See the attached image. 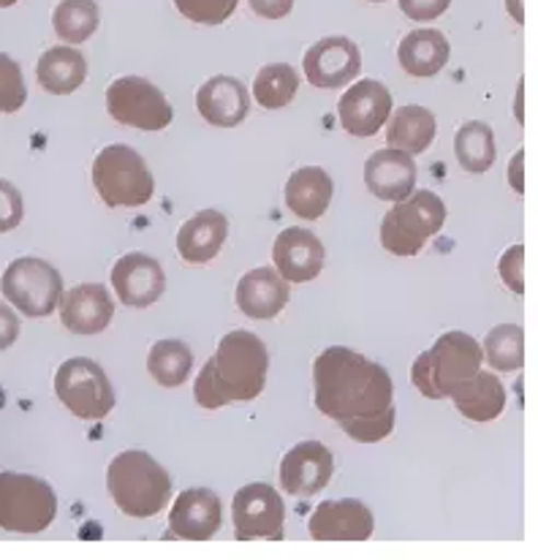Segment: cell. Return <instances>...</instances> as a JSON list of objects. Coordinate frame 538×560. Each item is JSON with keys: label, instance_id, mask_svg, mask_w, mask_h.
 <instances>
[{"label": "cell", "instance_id": "6da1fadb", "mask_svg": "<svg viewBox=\"0 0 538 560\" xmlns=\"http://www.w3.org/2000/svg\"><path fill=\"white\" fill-rule=\"evenodd\" d=\"M316 408L359 444L384 441L395 430L391 375L359 351L332 346L313 362Z\"/></svg>", "mask_w": 538, "mask_h": 560}, {"label": "cell", "instance_id": "7a4b0ae2", "mask_svg": "<svg viewBox=\"0 0 538 560\" xmlns=\"http://www.w3.org/2000/svg\"><path fill=\"white\" fill-rule=\"evenodd\" d=\"M269 354L265 340L254 332L234 329L218 343L212 360L204 362L194 384V397L201 408H223L229 402H248L267 386Z\"/></svg>", "mask_w": 538, "mask_h": 560}, {"label": "cell", "instance_id": "3957f363", "mask_svg": "<svg viewBox=\"0 0 538 560\" xmlns=\"http://www.w3.org/2000/svg\"><path fill=\"white\" fill-rule=\"evenodd\" d=\"M112 501L128 517H155L172 501V476L142 450L120 452L106 470Z\"/></svg>", "mask_w": 538, "mask_h": 560}, {"label": "cell", "instance_id": "277c9868", "mask_svg": "<svg viewBox=\"0 0 538 560\" xmlns=\"http://www.w3.org/2000/svg\"><path fill=\"white\" fill-rule=\"evenodd\" d=\"M484 351L470 335L465 332H446L435 340L430 351H424L413 362L411 378L417 389L430 400H444L452 397L463 381L481 371Z\"/></svg>", "mask_w": 538, "mask_h": 560}, {"label": "cell", "instance_id": "5b68a950", "mask_svg": "<svg viewBox=\"0 0 538 560\" xmlns=\"http://www.w3.org/2000/svg\"><path fill=\"white\" fill-rule=\"evenodd\" d=\"M446 207L433 190H413L386 212L381 245L395 256H417L430 237L444 229Z\"/></svg>", "mask_w": 538, "mask_h": 560}, {"label": "cell", "instance_id": "8992f818", "mask_svg": "<svg viewBox=\"0 0 538 560\" xmlns=\"http://www.w3.org/2000/svg\"><path fill=\"white\" fill-rule=\"evenodd\" d=\"M93 186L106 207H142L153 199L155 180L137 150L109 144L93 161Z\"/></svg>", "mask_w": 538, "mask_h": 560}, {"label": "cell", "instance_id": "52a82bcc", "mask_svg": "<svg viewBox=\"0 0 538 560\" xmlns=\"http://www.w3.org/2000/svg\"><path fill=\"white\" fill-rule=\"evenodd\" d=\"M58 517V495L31 474H0V528L11 534H42Z\"/></svg>", "mask_w": 538, "mask_h": 560}, {"label": "cell", "instance_id": "ba28073f", "mask_svg": "<svg viewBox=\"0 0 538 560\" xmlns=\"http://www.w3.org/2000/svg\"><path fill=\"white\" fill-rule=\"evenodd\" d=\"M0 291L20 313L31 318L52 316L63 296V278L49 261L36 256H22L5 267Z\"/></svg>", "mask_w": 538, "mask_h": 560}, {"label": "cell", "instance_id": "9c48e42d", "mask_svg": "<svg viewBox=\"0 0 538 560\" xmlns=\"http://www.w3.org/2000/svg\"><path fill=\"white\" fill-rule=\"evenodd\" d=\"M55 395L74 417L87 422L104 419L115 408V389L104 368L87 357H74L60 365V371L55 373Z\"/></svg>", "mask_w": 538, "mask_h": 560}, {"label": "cell", "instance_id": "30bf717a", "mask_svg": "<svg viewBox=\"0 0 538 560\" xmlns=\"http://www.w3.org/2000/svg\"><path fill=\"white\" fill-rule=\"evenodd\" d=\"M106 106L117 122L139 131H164L175 117L166 95L142 77H120L112 82L106 91Z\"/></svg>", "mask_w": 538, "mask_h": 560}, {"label": "cell", "instance_id": "8fae6325", "mask_svg": "<svg viewBox=\"0 0 538 560\" xmlns=\"http://www.w3.org/2000/svg\"><path fill=\"white\" fill-rule=\"evenodd\" d=\"M234 530L239 541L254 539H283L285 506L278 490L269 485H248L234 495L232 503Z\"/></svg>", "mask_w": 538, "mask_h": 560}, {"label": "cell", "instance_id": "7c38bea8", "mask_svg": "<svg viewBox=\"0 0 538 560\" xmlns=\"http://www.w3.org/2000/svg\"><path fill=\"white\" fill-rule=\"evenodd\" d=\"M302 69H305L307 82L313 88L338 91V88L356 80L359 69H362V55H359V47L351 38L327 36L307 49Z\"/></svg>", "mask_w": 538, "mask_h": 560}, {"label": "cell", "instance_id": "4fadbf2b", "mask_svg": "<svg viewBox=\"0 0 538 560\" xmlns=\"http://www.w3.org/2000/svg\"><path fill=\"white\" fill-rule=\"evenodd\" d=\"M335 474V457L318 441L296 444L280 463V485L289 495L311 498L329 485Z\"/></svg>", "mask_w": 538, "mask_h": 560}, {"label": "cell", "instance_id": "5bb4252c", "mask_svg": "<svg viewBox=\"0 0 538 560\" xmlns=\"http://www.w3.org/2000/svg\"><path fill=\"white\" fill-rule=\"evenodd\" d=\"M340 126L351 137H375L391 115V93L378 80H362L338 104Z\"/></svg>", "mask_w": 538, "mask_h": 560}, {"label": "cell", "instance_id": "9a60e30c", "mask_svg": "<svg viewBox=\"0 0 538 560\" xmlns=\"http://www.w3.org/2000/svg\"><path fill=\"white\" fill-rule=\"evenodd\" d=\"M311 536L316 541H364L373 536V512L356 498L324 501L311 514Z\"/></svg>", "mask_w": 538, "mask_h": 560}, {"label": "cell", "instance_id": "2e32d148", "mask_svg": "<svg viewBox=\"0 0 538 560\" xmlns=\"http://www.w3.org/2000/svg\"><path fill=\"white\" fill-rule=\"evenodd\" d=\"M223 520L221 498L207 487L179 492L169 512L172 536L185 541H207L218 534Z\"/></svg>", "mask_w": 538, "mask_h": 560}, {"label": "cell", "instance_id": "e0dca14e", "mask_svg": "<svg viewBox=\"0 0 538 560\" xmlns=\"http://www.w3.org/2000/svg\"><path fill=\"white\" fill-rule=\"evenodd\" d=\"M112 285L128 307H148L164 296L166 276L153 256L126 254L112 270Z\"/></svg>", "mask_w": 538, "mask_h": 560}, {"label": "cell", "instance_id": "ac0fdd59", "mask_svg": "<svg viewBox=\"0 0 538 560\" xmlns=\"http://www.w3.org/2000/svg\"><path fill=\"white\" fill-rule=\"evenodd\" d=\"M272 259L289 283H307L324 270V245L307 229L291 226L283 229L274 240Z\"/></svg>", "mask_w": 538, "mask_h": 560}, {"label": "cell", "instance_id": "d6986e66", "mask_svg": "<svg viewBox=\"0 0 538 560\" xmlns=\"http://www.w3.org/2000/svg\"><path fill=\"white\" fill-rule=\"evenodd\" d=\"M417 161L402 150H378L364 164V183L375 199L402 201L417 188Z\"/></svg>", "mask_w": 538, "mask_h": 560}, {"label": "cell", "instance_id": "ffe728a7", "mask_svg": "<svg viewBox=\"0 0 538 560\" xmlns=\"http://www.w3.org/2000/svg\"><path fill=\"white\" fill-rule=\"evenodd\" d=\"M60 318L74 335H95L109 327L115 302L101 283H85L60 296Z\"/></svg>", "mask_w": 538, "mask_h": 560}, {"label": "cell", "instance_id": "44dd1931", "mask_svg": "<svg viewBox=\"0 0 538 560\" xmlns=\"http://www.w3.org/2000/svg\"><path fill=\"white\" fill-rule=\"evenodd\" d=\"M196 109L218 128H234L248 117L250 95L234 77H212L196 93Z\"/></svg>", "mask_w": 538, "mask_h": 560}, {"label": "cell", "instance_id": "7402d4cb", "mask_svg": "<svg viewBox=\"0 0 538 560\" xmlns=\"http://www.w3.org/2000/svg\"><path fill=\"white\" fill-rule=\"evenodd\" d=\"M291 285L274 267H259L237 283V305L248 318H274L289 305Z\"/></svg>", "mask_w": 538, "mask_h": 560}, {"label": "cell", "instance_id": "603a6c76", "mask_svg": "<svg viewBox=\"0 0 538 560\" xmlns=\"http://www.w3.org/2000/svg\"><path fill=\"white\" fill-rule=\"evenodd\" d=\"M226 234L229 221L223 212L201 210L179 229L177 250L188 265H207V261H212L221 254Z\"/></svg>", "mask_w": 538, "mask_h": 560}, {"label": "cell", "instance_id": "cb8c5ba5", "mask_svg": "<svg viewBox=\"0 0 538 560\" xmlns=\"http://www.w3.org/2000/svg\"><path fill=\"white\" fill-rule=\"evenodd\" d=\"M457 411L470 422H492L506 408V386L495 373H473L452 392Z\"/></svg>", "mask_w": 538, "mask_h": 560}, {"label": "cell", "instance_id": "d4e9b609", "mask_svg": "<svg viewBox=\"0 0 538 560\" xmlns=\"http://www.w3.org/2000/svg\"><path fill=\"white\" fill-rule=\"evenodd\" d=\"M332 177L321 166H302L285 183V205L302 221H318L332 201Z\"/></svg>", "mask_w": 538, "mask_h": 560}, {"label": "cell", "instance_id": "484cf974", "mask_svg": "<svg viewBox=\"0 0 538 560\" xmlns=\"http://www.w3.org/2000/svg\"><path fill=\"white\" fill-rule=\"evenodd\" d=\"M87 60L74 47H52L38 58L36 80L52 95H69L85 82Z\"/></svg>", "mask_w": 538, "mask_h": 560}, {"label": "cell", "instance_id": "4316f807", "mask_svg": "<svg viewBox=\"0 0 538 560\" xmlns=\"http://www.w3.org/2000/svg\"><path fill=\"white\" fill-rule=\"evenodd\" d=\"M397 58L411 77H435L448 60V42L444 33L433 27L411 31L400 42Z\"/></svg>", "mask_w": 538, "mask_h": 560}, {"label": "cell", "instance_id": "83f0119b", "mask_svg": "<svg viewBox=\"0 0 538 560\" xmlns=\"http://www.w3.org/2000/svg\"><path fill=\"white\" fill-rule=\"evenodd\" d=\"M435 139V117L433 112L424 109V106H400L395 112L389 122V131H386V142L389 148L402 150L408 155H419L433 144Z\"/></svg>", "mask_w": 538, "mask_h": 560}, {"label": "cell", "instance_id": "f1b7e54d", "mask_svg": "<svg viewBox=\"0 0 538 560\" xmlns=\"http://www.w3.org/2000/svg\"><path fill=\"white\" fill-rule=\"evenodd\" d=\"M454 155L470 175H484L495 164V133L487 122L470 120L454 137Z\"/></svg>", "mask_w": 538, "mask_h": 560}, {"label": "cell", "instance_id": "f546056e", "mask_svg": "<svg viewBox=\"0 0 538 560\" xmlns=\"http://www.w3.org/2000/svg\"><path fill=\"white\" fill-rule=\"evenodd\" d=\"M190 365H194V354L183 340H159L150 349L148 357V371L161 386H183L190 375Z\"/></svg>", "mask_w": 538, "mask_h": 560}, {"label": "cell", "instance_id": "4dcf8cb0", "mask_svg": "<svg viewBox=\"0 0 538 560\" xmlns=\"http://www.w3.org/2000/svg\"><path fill=\"white\" fill-rule=\"evenodd\" d=\"M484 357L490 365L501 373L523 371L525 365V332L519 324H503L495 327L484 340Z\"/></svg>", "mask_w": 538, "mask_h": 560}, {"label": "cell", "instance_id": "1f68e13d", "mask_svg": "<svg viewBox=\"0 0 538 560\" xmlns=\"http://www.w3.org/2000/svg\"><path fill=\"white\" fill-rule=\"evenodd\" d=\"M52 25L66 44L87 42L98 27V5L93 0H63L55 9Z\"/></svg>", "mask_w": 538, "mask_h": 560}, {"label": "cell", "instance_id": "d6a6232c", "mask_svg": "<svg viewBox=\"0 0 538 560\" xmlns=\"http://www.w3.org/2000/svg\"><path fill=\"white\" fill-rule=\"evenodd\" d=\"M296 91H300V74L289 63L265 66L254 82L256 101L265 109H283L294 101Z\"/></svg>", "mask_w": 538, "mask_h": 560}, {"label": "cell", "instance_id": "836d02e7", "mask_svg": "<svg viewBox=\"0 0 538 560\" xmlns=\"http://www.w3.org/2000/svg\"><path fill=\"white\" fill-rule=\"evenodd\" d=\"M25 101L27 88L20 63L14 58H9L5 52H0V112H5V115L20 112L25 106Z\"/></svg>", "mask_w": 538, "mask_h": 560}, {"label": "cell", "instance_id": "e575fe53", "mask_svg": "<svg viewBox=\"0 0 538 560\" xmlns=\"http://www.w3.org/2000/svg\"><path fill=\"white\" fill-rule=\"evenodd\" d=\"M239 0H175L177 11L196 25H223L237 11Z\"/></svg>", "mask_w": 538, "mask_h": 560}, {"label": "cell", "instance_id": "d590c367", "mask_svg": "<svg viewBox=\"0 0 538 560\" xmlns=\"http://www.w3.org/2000/svg\"><path fill=\"white\" fill-rule=\"evenodd\" d=\"M22 194L9 180H0V234L22 223Z\"/></svg>", "mask_w": 538, "mask_h": 560}, {"label": "cell", "instance_id": "8d00e7d4", "mask_svg": "<svg viewBox=\"0 0 538 560\" xmlns=\"http://www.w3.org/2000/svg\"><path fill=\"white\" fill-rule=\"evenodd\" d=\"M523 261H525V248H523V245H514V248H508L506 254H503L501 265H498V270H501V278L506 280L508 289L517 291V294H523V291H525Z\"/></svg>", "mask_w": 538, "mask_h": 560}, {"label": "cell", "instance_id": "74e56055", "mask_svg": "<svg viewBox=\"0 0 538 560\" xmlns=\"http://www.w3.org/2000/svg\"><path fill=\"white\" fill-rule=\"evenodd\" d=\"M452 5V0H400L402 14L411 16L413 22H430L441 16Z\"/></svg>", "mask_w": 538, "mask_h": 560}, {"label": "cell", "instance_id": "f35d334b", "mask_svg": "<svg viewBox=\"0 0 538 560\" xmlns=\"http://www.w3.org/2000/svg\"><path fill=\"white\" fill-rule=\"evenodd\" d=\"M20 318H16V313L11 311L9 305H3L0 302V351H5L9 346L16 343V338H20Z\"/></svg>", "mask_w": 538, "mask_h": 560}, {"label": "cell", "instance_id": "ab89813d", "mask_svg": "<svg viewBox=\"0 0 538 560\" xmlns=\"http://www.w3.org/2000/svg\"><path fill=\"white\" fill-rule=\"evenodd\" d=\"M248 3L254 14L265 16V20H280L294 9V0H248Z\"/></svg>", "mask_w": 538, "mask_h": 560}, {"label": "cell", "instance_id": "60d3db41", "mask_svg": "<svg viewBox=\"0 0 538 560\" xmlns=\"http://www.w3.org/2000/svg\"><path fill=\"white\" fill-rule=\"evenodd\" d=\"M523 155H525V153H517V159L512 161V186L517 188L519 194H523V177H519V170H517V164H519V161H523Z\"/></svg>", "mask_w": 538, "mask_h": 560}, {"label": "cell", "instance_id": "b9f144b4", "mask_svg": "<svg viewBox=\"0 0 538 560\" xmlns=\"http://www.w3.org/2000/svg\"><path fill=\"white\" fill-rule=\"evenodd\" d=\"M16 0H0V9H9V5H14Z\"/></svg>", "mask_w": 538, "mask_h": 560}, {"label": "cell", "instance_id": "7bdbcfd3", "mask_svg": "<svg viewBox=\"0 0 538 560\" xmlns=\"http://www.w3.org/2000/svg\"><path fill=\"white\" fill-rule=\"evenodd\" d=\"M370 3H381V0H370Z\"/></svg>", "mask_w": 538, "mask_h": 560}]
</instances>
